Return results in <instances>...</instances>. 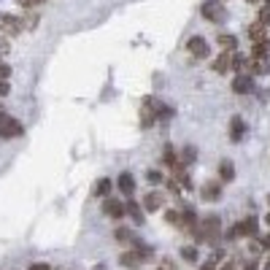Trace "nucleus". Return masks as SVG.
<instances>
[{"label":"nucleus","mask_w":270,"mask_h":270,"mask_svg":"<svg viewBox=\"0 0 270 270\" xmlns=\"http://www.w3.org/2000/svg\"><path fill=\"white\" fill-rule=\"evenodd\" d=\"M22 135H24L22 122L3 111V114H0V138H3V141H11V138H22Z\"/></svg>","instance_id":"1"},{"label":"nucleus","mask_w":270,"mask_h":270,"mask_svg":"<svg viewBox=\"0 0 270 270\" xmlns=\"http://www.w3.org/2000/svg\"><path fill=\"white\" fill-rule=\"evenodd\" d=\"M203 16L214 24H225L227 22V8L219 3V0H206V3H203Z\"/></svg>","instance_id":"2"},{"label":"nucleus","mask_w":270,"mask_h":270,"mask_svg":"<svg viewBox=\"0 0 270 270\" xmlns=\"http://www.w3.org/2000/svg\"><path fill=\"white\" fill-rule=\"evenodd\" d=\"M24 27H22V19H19L16 14H0V32L3 35H19Z\"/></svg>","instance_id":"3"},{"label":"nucleus","mask_w":270,"mask_h":270,"mask_svg":"<svg viewBox=\"0 0 270 270\" xmlns=\"http://www.w3.org/2000/svg\"><path fill=\"white\" fill-rule=\"evenodd\" d=\"M103 214L111 216V219H124V203L114 200V197H105L103 200Z\"/></svg>","instance_id":"4"},{"label":"nucleus","mask_w":270,"mask_h":270,"mask_svg":"<svg viewBox=\"0 0 270 270\" xmlns=\"http://www.w3.org/2000/svg\"><path fill=\"white\" fill-rule=\"evenodd\" d=\"M143 260H146V257L138 254L135 249H133V252H122V257H119L122 268H127V270H138V268H143Z\"/></svg>","instance_id":"5"},{"label":"nucleus","mask_w":270,"mask_h":270,"mask_svg":"<svg viewBox=\"0 0 270 270\" xmlns=\"http://www.w3.org/2000/svg\"><path fill=\"white\" fill-rule=\"evenodd\" d=\"M233 92H238V95H249V92H254V78L249 73H241L233 78Z\"/></svg>","instance_id":"6"},{"label":"nucleus","mask_w":270,"mask_h":270,"mask_svg":"<svg viewBox=\"0 0 270 270\" xmlns=\"http://www.w3.org/2000/svg\"><path fill=\"white\" fill-rule=\"evenodd\" d=\"M257 219H252V216H249V219H243L241 225H235L233 230H230V235H257Z\"/></svg>","instance_id":"7"},{"label":"nucleus","mask_w":270,"mask_h":270,"mask_svg":"<svg viewBox=\"0 0 270 270\" xmlns=\"http://www.w3.org/2000/svg\"><path fill=\"white\" fill-rule=\"evenodd\" d=\"M187 49H189V54H195V57H206L208 54V43H206V38H200V35L189 38Z\"/></svg>","instance_id":"8"},{"label":"nucleus","mask_w":270,"mask_h":270,"mask_svg":"<svg viewBox=\"0 0 270 270\" xmlns=\"http://www.w3.org/2000/svg\"><path fill=\"white\" fill-rule=\"evenodd\" d=\"M233 54H235V51H225V54L216 57V60H214L216 73H230V70H233Z\"/></svg>","instance_id":"9"},{"label":"nucleus","mask_w":270,"mask_h":270,"mask_svg":"<svg viewBox=\"0 0 270 270\" xmlns=\"http://www.w3.org/2000/svg\"><path fill=\"white\" fill-rule=\"evenodd\" d=\"M162 200H165V197H162L160 192H149L146 197H143V211H146V214H154V211H160V208H162Z\"/></svg>","instance_id":"10"},{"label":"nucleus","mask_w":270,"mask_h":270,"mask_svg":"<svg viewBox=\"0 0 270 270\" xmlns=\"http://www.w3.org/2000/svg\"><path fill=\"white\" fill-rule=\"evenodd\" d=\"M116 187L122 189V195H124V197H130V195L135 192V181H133V176H130V173H122L119 179H116Z\"/></svg>","instance_id":"11"},{"label":"nucleus","mask_w":270,"mask_h":270,"mask_svg":"<svg viewBox=\"0 0 270 270\" xmlns=\"http://www.w3.org/2000/svg\"><path fill=\"white\" fill-rule=\"evenodd\" d=\"M243 135H246V124H243L241 116H233V122H230V138H233V141H241Z\"/></svg>","instance_id":"12"},{"label":"nucleus","mask_w":270,"mask_h":270,"mask_svg":"<svg viewBox=\"0 0 270 270\" xmlns=\"http://www.w3.org/2000/svg\"><path fill=\"white\" fill-rule=\"evenodd\" d=\"M114 238L119 241V243H135L138 238H135V233L130 227H116L114 230Z\"/></svg>","instance_id":"13"},{"label":"nucleus","mask_w":270,"mask_h":270,"mask_svg":"<svg viewBox=\"0 0 270 270\" xmlns=\"http://www.w3.org/2000/svg\"><path fill=\"white\" fill-rule=\"evenodd\" d=\"M219 195H222V187H219V184H211V181L200 189V197H203V200H216Z\"/></svg>","instance_id":"14"},{"label":"nucleus","mask_w":270,"mask_h":270,"mask_svg":"<svg viewBox=\"0 0 270 270\" xmlns=\"http://www.w3.org/2000/svg\"><path fill=\"white\" fill-rule=\"evenodd\" d=\"M252 70L257 76H268L270 73V62L265 60V57H254L252 60Z\"/></svg>","instance_id":"15"},{"label":"nucleus","mask_w":270,"mask_h":270,"mask_svg":"<svg viewBox=\"0 0 270 270\" xmlns=\"http://www.w3.org/2000/svg\"><path fill=\"white\" fill-rule=\"evenodd\" d=\"M219 179L225 181V184L235 179V165H233V162H230V160H225V162H222V165H219Z\"/></svg>","instance_id":"16"},{"label":"nucleus","mask_w":270,"mask_h":270,"mask_svg":"<svg viewBox=\"0 0 270 270\" xmlns=\"http://www.w3.org/2000/svg\"><path fill=\"white\" fill-rule=\"evenodd\" d=\"M216 41H219V46H225V51H235V46H238V38L230 35V32H222Z\"/></svg>","instance_id":"17"},{"label":"nucleus","mask_w":270,"mask_h":270,"mask_svg":"<svg viewBox=\"0 0 270 270\" xmlns=\"http://www.w3.org/2000/svg\"><path fill=\"white\" fill-rule=\"evenodd\" d=\"M249 35H252V41L262 43V41H265V24H262V22H254L252 27H249Z\"/></svg>","instance_id":"18"},{"label":"nucleus","mask_w":270,"mask_h":270,"mask_svg":"<svg viewBox=\"0 0 270 270\" xmlns=\"http://www.w3.org/2000/svg\"><path fill=\"white\" fill-rule=\"evenodd\" d=\"M124 214H130V216H133V222H135V225H141V222H143V214H141V208H138L133 200H127V203H124Z\"/></svg>","instance_id":"19"},{"label":"nucleus","mask_w":270,"mask_h":270,"mask_svg":"<svg viewBox=\"0 0 270 270\" xmlns=\"http://www.w3.org/2000/svg\"><path fill=\"white\" fill-rule=\"evenodd\" d=\"M154 122H157V114L149 108L146 103H143V111H141V124H143V127H151Z\"/></svg>","instance_id":"20"},{"label":"nucleus","mask_w":270,"mask_h":270,"mask_svg":"<svg viewBox=\"0 0 270 270\" xmlns=\"http://www.w3.org/2000/svg\"><path fill=\"white\" fill-rule=\"evenodd\" d=\"M38 22H41V16H38L35 11H27V16L22 19V27H24V30H35Z\"/></svg>","instance_id":"21"},{"label":"nucleus","mask_w":270,"mask_h":270,"mask_svg":"<svg viewBox=\"0 0 270 270\" xmlns=\"http://www.w3.org/2000/svg\"><path fill=\"white\" fill-rule=\"evenodd\" d=\"M108 192H111V181H108V179H100V181L95 184V189H92V195H95V197L108 195Z\"/></svg>","instance_id":"22"},{"label":"nucleus","mask_w":270,"mask_h":270,"mask_svg":"<svg viewBox=\"0 0 270 270\" xmlns=\"http://www.w3.org/2000/svg\"><path fill=\"white\" fill-rule=\"evenodd\" d=\"M195 154H197V149L195 146H184V151H181V165H187V162H195Z\"/></svg>","instance_id":"23"},{"label":"nucleus","mask_w":270,"mask_h":270,"mask_svg":"<svg viewBox=\"0 0 270 270\" xmlns=\"http://www.w3.org/2000/svg\"><path fill=\"white\" fill-rule=\"evenodd\" d=\"M16 3H19V5H22V8H24V11H35V8H38V5H41V3H43V0H16Z\"/></svg>","instance_id":"24"},{"label":"nucleus","mask_w":270,"mask_h":270,"mask_svg":"<svg viewBox=\"0 0 270 270\" xmlns=\"http://www.w3.org/2000/svg\"><path fill=\"white\" fill-rule=\"evenodd\" d=\"M146 181H149V184H162V181H165V176H162L160 170H149V173H146Z\"/></svg>","instance_id":"25"},{"label":"nucleus","mask_w":270,"mask_h":270,"mask_svg":"<svg viewBox=\"0 0 270 270\" xmlns=\"http://www.w3.org/2000/svg\"><path fill=\"white\" fill-rule=\"evenodd\" d=\"M181 257H184V260H189V262H195L197 260V249L195 246H184L181 249Z\"/></svg>","instance_id":"26"},{"label":"nucleus","mask_w":270,"mask_h":270,"mask_svg":"<svg viewBox=\"0 0 270 270\" xmlns=\"http://www.w3.org/2000/svg\"><path fill=\"white\" fill-rule=\"evenodd\" d=\"M165 222H168V225H176V227H179V225H181V214H179V211H168V214H165Z\"/></svg>","instance_id":"27"},{"label":"nucleus","mask_w":270,"mask_h":270,"mask_svg":"<svg viewBox=\"0 0 270 270\" xmlns=\"http://www.w3.org/2000/svg\"><path fill=\"white\" fill-rule=\"evenodd\" d=\"M8 51H11V43H8V38H5V35H0V60H3V57L8 54Z\"/></svg>","instance_id":"28"},{"label":"nucleus","mask_w":270,"mask_h":270,"mask_svg":"<svg viewBox=\"0 0 270 270\" xmlns=\"http://www.w3.org/2000/svg\"><path fill=\"white\" fill-rule=\"evenodd\" d=\"M8 76H11V65L0 60V81H8Z\"/></svg>","instance_id":"29"},{"label":"nucleus","mask_w":270,"mask_h":270,"mask_svg":"<svg viewBox=\"0 0 270 270\" xmlns=\"http://www.w3.org/2000/svg\"><path fill=\"white\" fill-rule=\"evenodd\" d=\"M160 270H179V265H176L173 260H162L160 262Z\"/></svg>","instance_id":"30"},{"label":"nucleus","mask_w":270,"mask_h":270,"mask_svg":"<svg viewBox=\"0 0 270 270\" xmlns=\"http://www.w3.org/2000/svg\"><path fill=\"white\" fill-rule=\"evenodd\" d=\"M200 270H216V257H211V260L203 262V268Z\"/></svg>","instance_id":"31"},{"label":"nucleus","mask_w":270,"mask_h":270,"mask_svg":"<svg viewBox=\"0 0 270 270\" xmlns=\"http://www.w3.org/2000/svg\"><path fill=\"white\" fill-rule=\"evenodd\" d=\"M11 92V87H8V81H0V97H5Z\"/></svg>","instance_id":"32"},{"label":"nucleus","mask_w":270,"mask_h":270,"mask_svg":"<svg viewBox=\"0 0 270 270\" xmlns=\"http://www.w3.org/2000/svg\"><path fill=\"white\" fill-rule=\"evenodd\" d=\"M27 270H51V268L46 265V262H35V265H30Z\"/></svg>","instance_id":"33"},{"label":"nucleus","mask_w":270,"mask_h":270,"mask_svg":"<svg viewBox=\"0 0 270 270\" xmlns=\"http://www.w3.org/2000/svg\"><path fill=\"white\" fill-rule=\"evenodd\" d=\"M265 22H270V5H268L265 11H262V24H265Z\"/></svg>","instance_id":"34"},{"label":"nucleus","mask_w":270,"mask_h":270,"mask_svg":"<svg viewBox=\"0 0 270 270\" xmlns=\"http://www.w3.org/2000/svg\"><path fill=\"white\" fill-rule=\"evenodd\" d=\"M262 246H265V249H268V252H270V235H268V238H265V241H262Z\"/></svg>","instance_id":"35"},{"label":"nucleus","mask_w":270,"mask_h":270,"mask_svg":"<svg viewBox=\"0 0 270 270\" xmlns=\"http://www.w3.org/2000/svg\"><path fill=\"white\" fill-rule=\"evenodd\" d=\"M246 270H257V262H249V265H246Z\"/></svg>","instance_id":"36"},{"label":"nucleus","mask_w":270,"mask_h":270,"mask_svg":"<svg viewBox=\"0 0 270 270\" xmlns=\"http://www.w3.org/2000/svg\"><path fill=\"white\" fill-rule=\"evenodd\" d=\"M222 270H235V265H233V262H227V265L222 268Z\"/></svg>","instance_id":"37"},{"label":"nucleus","mask_w":270,"mask_h":270,"mask_svg":"<svg viewBox=\"0 0 270 270\" xmlns=\"http://www.w3.org/2000/svg\"><path fill=\"white\" fill-rule=\"evenodd\" d=\"M95 270H105V265H103V262H100V265H95Z\"/></svg>","instance_id":"38"},{"label":"nucleus","mask_w":270,"mask_h":270,"mask_svg":"<svg viewBox=\"0 0 270 270\" xmlns=\"http://www.w3.org/2000/svg\"><path fill=\"white\" fill-rule=\"evenodd\" d=\"M262 270H270V260H268V262H265V268H262Z\"/></svg>","instance_id":"39"},{"label":"nucleus","mask_w":270,"mask_h":270,"mask_svg":"<svg viewBox=\"0 0 270 270\" xmlns=\"http://www.w3.org/2000/svg\"><path fill=\"white\" fill-rule=\"evenodd\" d=\"M265 222H268V225H270V214H268V219H265Z\"/></svg>","instance_id":"40"},{"label":"nucleus","mask_w":270,"mask_h":270,"mask_svg":"<svg viewBox=\"0 0 270 270\" xmlns=\"http://www.w3.org/2000/svg\"><path fill=\"white\" fill-rule=\"evenodd\" d=\"M0 114H3V105H0Z\"/></svg>","instance_id":"41"},{"label":"nucleus","mask_w":270,"mask_h":270,"mask_svg":"<svg viewBox=\"0 0 270 270\" xmlns=\"http://www.w3.org/2000/svg\"><path fill=\"white\" fill-rule=\"evenodd\" d=\"M268 203H270V195H268Z\"/></svg>","instance_id":"42"},{"label":"nucleus","mask_w":270,"mask_h":270,"mask_svg":"<svg viewBox=\"0 0 270 270\" xmlns=\"http://www.w3.org/2000/svg\"><path fill=\"white\" fill-rule=\"evenodd\" d=\"M252 3H254V0H252Z\"/></svg>","instance_id":"43"}]
</instances>
